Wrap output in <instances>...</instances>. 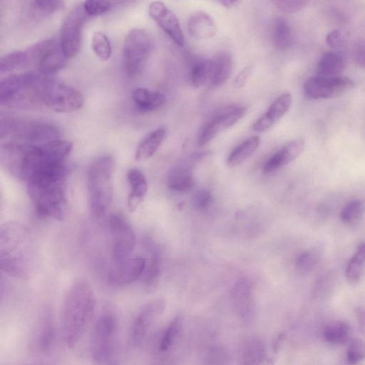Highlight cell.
I'll list each match as a JSON object with an SVG mask.
<instances>
[{"mask_svg":"<svg viewBox=\"0 0 365 365\" xmlns=\"http://www.w3.org/2000/svg\"><path fill=\"white\" fill-rule=\"evenodd\" d=\"M66 162L45 160L27 175L24 181L37 215L62 221L67 211Z\"/></svg>","mask_w":365,"mask_h":365,"instance_id":"cell-1","label":"cell"},{"mask_svg":"<svg viewBox=\"0 0 365 365\" xmlns=\"http://www.w3.org/2000/svg\"><path fill=\"white\" fill-rule=\"evenodd\" d=\"M32 240L26 226L10 222L0 229V266L11 276L27 278L32 273L34 253Z\"/></svg>","mask_w":365,"mask_h":365,"instance_id":"cell-2","label":"cell"},{"mask_svg":"<svg viewBox=\"0 0 365 365\" xmlns=\"http://www.w3.org/2000/svg\"><path fill=\"white\" fill-rule=\"evenodd\" d=\"M96 297L86 282L78 281L69 290L63 307L62 331L68 347H75L89 328L95 314Z\"/></svg>","mask_w":365,"mask_h":365,"instance_id":"cell-3","label":"cell"},{"mask_svg":"<svg viewBox=\"0 0 365 365\" xmlns=\"http://www.w3.org/2000/svg\"><path fill=\"white\" fill-rule=\"evenodd\" d=\"M115 160L112 155L99 156L88 172V193L91 212L101 219L108 212L114 196Z\"/></svg>","mask_w":365,"mask_h":365,"instance_id":"cell-4","label":"cell"},{"mask_svg":"<svg viewBox=\"0 0 365 365\" xmlns=\"http://www.w3.org/2000/svg\"><path fill=\"white\" fill-rule=\"evenodd\" d=\"M44 75L30 72L13 75L0 83V103L10 108L29 109L41 103L39 86Z\"/></svg>","mask_w":365,"mask_h":365,"instance_id":"cell-5","label":"cell"},{"mask_svg":"<svg viewBox=\"0 0 365 365\" xmlns=\"http://www.w3.org/2000/svg\"><path fill=\"white\" fill-rule=\"evenodd\" d=\"M2 143H13L38 146L60 139L59 129L52 124L34 121L6 118L1 122L0 129Z\"/></svg>","mask_w":365,"mask_h":365,"instance_id":"cell-6","label":"cell"},{"mask_svg":"<svg viewBox=\"0 0 365 365\" xmlns=\"http://www.w3.org/2000/svg\"><path fill=\"white\" fill-rule=\"evenodd\" d=\"M39 99L49 110L58 113H72L80 110L84 98L80 91L65 82L43 76L39 86Z\"/></svg>","mask_w":365,"mask_h":365,"instance_id":"cell-7","label":"cell"},{"mask_svg":"<svg viewBox=\"0 0 365 365\" xmlns=\"http://www.w3.org/2000/svg\"><path fill=\"white\" fill-rule=\"evenodd\" d=\"M153 49L152 39L144 30H131L124 46V65L129 77H136L145 68Z\"/></svg>","mask_w":365,"mask_h":365,"instance_id":"cell-8","label":"cell"},{"mask_svg":"<svg viewBox=\"0 0 365 365\" xmlns=\"http://www.w3.org/2000/svg\"><path fill=\"white\" fill-rule=\"evenodd\" d=\"M29 65L33 64L38 73L50 77L63 69L68 59L65 58L60 41L49 39L39 42L27 49Z\"/></svg>","mask_w":365,"mask_h":365,"instance_id":"cell-9","label":"cell"},{"mask_svg":"<svg viewBox=\"0 0 365 365\" xmlns=\"http://www.w3.org/2000/svg\"><path fill=\"white\" fill-rule=\"evenodd\" d=\"M88 16L83 3L74 7L63 24L60 41L65 58L69 60L79 53L82 41L83 28Z\"/></svg>","mask_w":365,"mask_h":365,"instance_id":"cell-10","label":"cell"},{"mask_svg":"<svg viewBox=\"0 0 365 365\" xmlns=\"http://www.w3.org/2000/svg\"><path fill=\"white\" fill-rule=\"evenodd\" d=\"M112 236L113 254L115 265H119L131 257L136 245L135 232L121 214H113L110 218Z\"/></svg>","mask_w":365,"mask_h":365,"instance_id":"cell-11","label":"cell"},{"mask_svg":"<svg viewBox=\"0 0 365 365\" xmlns=\"http://www.w3.org/2000/svg\"><path fill=\"white\" fill-rule=\"evenodd\" d=\"M117 322L112 314H104L96 322L91 338V353L97 362L106 361L112 354Z\"/></svg>","mask_w":365,"mask_h":365,"instance_id":"cell-12","label":"cell"},{"mask_svg":"<svg viewBox=\"0 0 365 365\" xmlns=\"http://www.w3.org/2000/svg\"><path fill=\"white\" fill-rule=\"evenodd\" d=\"M354 86V82L348 77L319 75L310 77L305 82L304 92L309 99H326L340 96Z\"/></svg>","mask_w":365,"mask_h":365,"instance_id":"cell-13","label":"cell"},{"mask_svg":"<svg viewBox=\"0 0 365 365\" xmlns=\"http://www.w3.org/2000/svg\"><path fill=\"white\" fill-rule=\"evenodd\" d=\"M151 18L179 46L185 42L184 34L179 20L173 11L165 4L152 2L148 8Z\"/></svg>","mask_w":365,"mask_h":365,"instance_id":"cell-14","label":"cell"},{"mask_svg":"<svg viewBox=\"0 0 365 365\" xmlns=\"http://www.w3.org/2000/svg\"><path fill=\"white\" fill-rule=\"evenodd\" d=\"M165 308V300L156 299L146 303L139 309L132 329L134 343H140L143 340L155 320L163 314Z\"/></svg>","mask_w":365,"mask_h":365,"instance_id":"cell-15","label":"cell"},{"mask_svg":"<svg viewBox=\"0 0 365 365\" xmlns=\"http://www.w3.org/2000/svg\"><path fill=\"white\" fill-rule=\"evenodd\" d=\"M247 110L246 108H235L231 111L218 115L210 122H207L199 134L198 146H205L222 132L234 126L244 117Z\"/></svg>","mask_w":365,"mask_h":365,"instance_id":"cell-16","label":"cell"},{"mask_svg":"<svg viewBox=\"0 0 365 365\" xmlns=\"http://www.w3.org/2000/svg\"><path fill=\"white\" fill-rule=\"evenodd\" d=\"M292 102L293 96L290 94L281 95L271 103L268 111L253 124L252 130L257 132L269 130L287 114Z\"/></svg>","mask_w":365,"mask_h":365,"instance_id":"cell-17","label":"cell"},{"mask_svg":"<svg viewBox=\"0 0 365 365\" xmlns=\"http://www.w3.org/2000/svg\"><path fill=\"white\" fill-rule=\"evenodd\" d=\"M146 264L142 257H130L124 262L116 265V269L109 276V281L117 286L131 284L140 278Z\"/></svg>","mask_w":365,"mask_h":365,"instance_id":"cell-18","label":"cell"},{"mask_svg":"<svg viewBox=\"0 0 365 365\" xmlns=\"http://www.w3.org/2000/svg\"><path fill=\"white\" fill-rule=\"evenodd\" d=\"M302 139L293 141L281 148L267 162L264 170L266 174L274 173L295 160L305 149Z\"/></svg>","mask_w":365,"mask_h":365,"instance_id":"cell-19","label":"cell"},{"mask_svg":"<svg viewBox=\"0 0 365 365\" xmlns=\"http://www.w3.org/2000/svg\"><path fill=\"white\" fill-rule=\"evenodd\" d=\"M188 28L190 34L197 39L213 38L218 32V27L214 18L201 11L196 12L191 16Z\"/></svg>","mask_w":365,"mask_h":365,"instance_id":"cell-20","label":"cell"},{"mask_svg":"<svg viewBox=\"0 0 365 365\" xmlns=\"http://www.w3.org/2000/svg\"><path fill=\"white\" fill-rule=\"evenodd\" d=\"M132 99L138 110L143 113L158 110L162 108L166 102L164 94L143 87L134 90Z\"/></svg>","mask_w":365,"mask_h":365,"instance_id":"cell-21","label":"cell"},{"mask_svg":"<svg viewBox=\"0 0 365 365\" xmlns=\"http://www.w3.org/2000/svg\"><path fill=\"white\" fill-rule=\"evenodd\" d=\"M127 179L130 186L128 207L130 212H134L146 196L148 184L143 173L139 169L129 170Z\"/></svg>","mask_w":365,"mask_h":365,"instance_id":"cell-22","label":"cell"},{"mask_svg":"<svg viewBox=\"0 0 365 365\" xmlns=\"http://www.w3.org/2000/svg\"><path fill=\"white\" fill-rule=\"evenodd\" d=\"M167 136V130L164 127L155 129L148 134L139 143L135 153L136 162H144L159 150Z\"/></svg>","mask_w":365,"mask_h":365,"instance_id":"cell-23","label":"cell"},{"mask_svg":"<svg viewBox=\"0 0 365 365\" xmlns=\"http://www.w3.org/2000/svg\"><path fill=\"white\" fill-rule=\"evenodd\" d=\"M232 299L236 314L241 318H247L250 314L253 301L250 284L245 280L236 283L232 290Z\"/></svg>","mask_w":365,"mask_h":365,"instance_id":"cell-24","label":"cell"},{"mask_svg":"<svg viewBox=\"0 0 365 365\" xmlns=\"http://www.w3.org/2000/svg\"><path fill=\"white\" fill-rule=\"evenodd\" d=\"M267 359L264 343L258 338H250L243 347L240 365H264Z\"/></svg>","mask_w":365,"mask_h":365,"instance_id":"cell-25","label":"cell"},{"mask_svg":"<svg viewBox=\"0 0 365 365\" xmlns=\"http://www.w3.org/2000/svg\"><path fill=\"white\" fill-rule=\"evenodd\" d=\"M347 66L346 60L339 51L326 52L318 63V73L322 77H336L344 72Z\"/></svg>","mask_w":365,"mask_h":365,"instance_id":"cell-26","label":"cell"},{"mask_svg":"<svg viewBox=\"0 0 365 365\" xmlns=\"http://www.w3.org/2000/svg\"><path fill=\"white\" fill-rule=\"evenodd\" d=\"M214 63L212 60L199 58L192 65L190 81L193 87L198 89L212 81Z\"/></svg>","mask_w":365,"mask_h":365,"instance_id":"cell-27","label":"cell"},{"mask_svg":"<svg viewBox=\"0 0 365 365\" xmlns=\"http://www.w3.org/2000/svg\"><path fill=\"white\" fill-rule=\"evenodd\" d=\"M260 138L251 136L237 146L229 155L227 165L231 168L240 166L255 153L260 146Z\"/></svg>","mask_w":365,"mask_h":365,"instance_id":"cell-28","label":"cell"},{"mask_svg":"<svg viewBox=\"0 0 365 365\" xmlns=\"http://www.w3.org/2000/svg\"><path fill=\"white\" fill-rule=\"evenodd\" d=\"M214 63V72L212 84L218 87L224 85L230 78L233 70V59L227 51L219 53Z\"/></svg>","mask_w":365,"mask_h":365,"instance_id":"cell-29","label":"cell"},{"mask_svg":"<svg viewBox=\"0 0 365 365\" xmlns=\"http://www.w3.org/2000/svg\"><path fill=\"white\" fill-rule=\"evenodd\" d=\"M140 278L145 291L151 293L158 288L160 278V264L158 255L152 254L148 262H146Z\"/></svg>","mask_w":365,"mask_h":365,"instance_id":"cell-30","label":"cell"},{"mask_svg":"<svg viewBox=\"0 0 365 365\" xmlns=\"http://www.w3.org/2000/svg\"><path fill=\"white\" fill-rule=\"evenodd\" d=\"M365 264V243L359 245L350 260L345 270V278L351 286L357 285L362 276Z\"/></svg>","mask_w":365,"mask_h":365,"instance_id":"cell-31","label":"cell"},{"mask_svg":"<svg viewBox=\"0 0 365 365\" xmlns=\"http://www.w3.org/2000/svg\"><path fill=\"white\" fill-rule=\"evenodd\" d=\"M195 185V179L188 168L177 167L169 174L168 186L174 191L185 192L191 190Z\"/></svg>","mask_w":365,"mask_h":365,"instance_id":"cell-32","label":"cell"},{"mask_svg":"<svg viewBox=\"0 0 365 365\" xmlns=\"http://www.w3.org/2000/svg\"><path fill=\"white\" fill-rule=\"evenodd\" d=\"M350 335L349 325L342 321H335L330 323L325 328L324 337L326 342L333 345L345 343Z\"/></svg>","mask_w":365,"mask_h":365,"instance_id":"cell-33","label":"cell"},{"mask_svg":"<svg viewBox=\"0 0 365 365\" xmlns=\"http://www.w3.org/2000/svg\"><path fill=\"white\" fill-rule=\"evenodd\" d=\"M273 37L275 45L280 49H286L293 44V33L288 22L282 18H277L274 24Z\"/></svg>","mask_w":365,"mask_h":365,"instance_id":"cell-34","label":"cell"},{"mask_svg":"<svg viewBox=\"0 0 365 365\" xmlns=\"http://www.w3.org/2000/svg\"><path fill=\"white\" fill-rule=\"evenodd\" d=\"M364 212V202L360 200H351L343 207L340 213V220L346 226L355 225L361 219Z\"/></svg>","mask_w":365,"mask_h":365,"instance_id":"cell-35","label":"cell"},{"mask_svg":"<svg viewBox=\"0 0 365 365\" xmlns=\"http://www.w3.org/2000/svg\"><path fill=\"white\" fill-rule=\"evenodd\" d=\"M29 65L27 50L15 51L3 57L0 61V72L8 73Z\"/></svg>","mask_w":365,"mask_h":365,"instance_id":"cell-36","label":"cell"},{"mask_svg":"<svg viewBox=\"0 0 365 365\" xmlns=\"http://www.w3.org/2000/svg\"><path fill=\"white\" fill-rule=\"evenodd\" d=\"M91 46L94 54L101 61H108L111 58L112 44L105 34L101 32H94L91 39Z\"/></svg>","mask_w":365,"mask_h":365,"instance_id":"cell-37","label":"cell"},{"mask_svg":"<svg viewBox=\"0 0 365 365\" xmlns=\"http://www.w3.org/2000/svg\"><path fill=\"white\" fill-rule=\"evenodd\" d=\"M319 259L320 251L317 249L303 251L296 257V269L302 274H307L314 269Z\"/></svg>","mask_w":365,"mask_h":365,"instance_id":"cell-38","label":"cell"},{"mask_svg":"<svg viewBox=\"0 0 365 365\" xmlns=\"http://www.w3.org/2000/svg\"><path fill=\"white\" fill-rule=\"evenodd\" d=\"M182 319L180 316L176 317L169 324L160 342V349L161 351H167L174 344L182 328Z\"/></svg>","mask_w":365,"mask_h":365,"instance_id":"cell-39","label":"cell"},{"mask_svg":"<svg viewBox=\"0 0 365 365\" xmlns=\"http://www.w3.org/2000/svg\"><path fill=\"white\" fill-rule=\"evenodd\" d=\"M347 360L351 364H357L365 359V342L361 340L353 341L347 350Z\"/></svg>","mask_w":365,"mask_h":365,"instance_id":"cell-40","label":"cell"},{"mask_svg":"<svg viewBox=\"0 0 365 365\" xmlns=\"http://www.w3.org/2000/svg\"><path fill=\"white\" fill-rule=\"evenodd\" d=\"M84 10L88 17H98L109 12L113 4L108 1H86L83 3Z\"/></svg>","mask_w":365,"mask_h":365,"instance_id":"cell-41","label":"cell"},{"mask_svg":"<svg viewBox=\"0 0 365 365\" xmlns=\"http://www.w3.org/2000/svg\"><path fill=\"white\" fill-rule=\"evenodd\" d=\"M64 2L59 0H38L32 2V6L41 14H52L64 7Z\"/></svg>","mask_w":365,"mask_h":365,"instance_id":"cell-42","label":"cell"},{"mask_svg":"<svg viewBox=\"0 0 365 365\" xmlns=\"http://www.w3.org/2000/svg\"><path fill=\"white\" fill-rule=\"evenodd\" d=\"M276 7L283 13L287 14H293L299 13L305 8L309 2L299 1V0H278L275 1Z\"/></svg>","mask_w":365,"mask_h":365,"instance_id":"cell-43","label":"cell"},{"mask_svg":"<svg viewBox=\"0 0 365 365\" xmlns=\"http://www.w3.org/2000/svg\"><path fill=\"white\" fill-rule=\"evenodd\" d=\"M213 200L214 197L210 191L201 189L194 194L192 203L196 210L203 211L211 205Z\"/></svg>","mask_w":365,"mask_h":365,"instance_id":"cell-44","label":"cell"},{"mask_svg":"<svg viewBox=\"0 0 365 365\" xmlns=\"http://www.w3.org/2000/svg\"><path fill=\"white\" fill-rule=\"evenodd\" d=\"M42 328L38 336V346L40 350H46L50 346L53 339V328L50 320L44 321Z\"/></svg>","mask_w":365,"mask_h":365,"instance_id":"cell-45","label":"cell"},{"mask_svg":"<svg viewBox=\"0 0 365 365\" xmlns=\"http://www.w3.org/2000/svg\"><path fill=\"white\" fill-rule=\"evenodd\" d=\"M352 58L355 64L365 70V40H357L352 49Z\"/></svg>","mask_w":365,"mask_h":365,"instance_id":"cell-46","label":"cell"},{"mask_svg":"<svg viewBox=\"0 0 365 365\" xmlns=\"http://www.w3.org/2000/svg\"><path fill=\"white\" fill-rule=\"evenodd\" d=\"M326 42L329 46L335 49H340L345 46V39L341 32L333 30L326 37Z\"/></svg>","mask_w":365,"mask_h":365,"instance_id":"cell-47","label":"cell"},{"mask_svg":"<svg viewBox=\"0 0 365 365\" xmlns=\"http://www.w3.org/2000/svg\"><path fill=\"white\" fill-rule=\"evenodd\" d=\"M252 66L248 65L243 68L236 76L234 84L237 88H242L247 83L252 73Z\"/></svg>","mask_w":365,"mask_h":365,"instance_id":"cell-48","label":"cell"},{"mask_svg":"<svg viewBox=\"0 0 365 365\" xmlns=\"http://www.w3.org/2000/svg\"><path fill=\"white\" fill-rule=\"evenodd\" d=\"M355 317L358 330L365 337V305H359L355 309Z\"/></svg>","mask_w":365,"mask_h":365,"instance_id":"cell-49","label":"cell"},{"mask_svg":"<svg viewBox=\"0 0 365 365\" xmlns=\"http://www.w3.org/2000/svg\"><path fill=\"white\" fill-rule=\"evenodd\" d=\"M218 4L227 9H232L238 7L240 4H241V2L238 1V0L237 1H231V0H223V1H219Z\"/></svg>","mask_w":365,"mask_h":365,"instance_id":"cell-50","label":"cell"},{"mask_svg":"<svg viewBox=\"0 0 365 365\" xmlns=\"http://www.w3.org/2000/svg\"><path fill=\"white\" fill-rule=\"evenodd\" d=\"M285 338H286V335L283 333H281L279 335H278V337L276 338V340L274 342V349L275 350L276 352H278V350L280 349Z\"/></svg>","mask_w":365,"mask_h":365,"instance_id":"cell-51","label":"cell"}]
</instances>
